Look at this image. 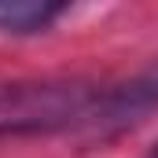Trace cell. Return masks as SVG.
<instances>
[{
    "mask_svg": "<svg viewBox=\"0 0 158 158\" xmlns=\"http://www.w3.org/2000/svg\"><path fill=\"white\" fill-rule=\"evenodd\" d=\"M103 85L88 81H15L0 85V136H48L92 129Z\"/></svg>",
    "mask_w": 158,
    "mask_h": 158,
    "instance_id": "obj_1",
    "label": "cell"
},
{
    "mask_svg": "<svg viewBox=\"0 0 158 158\" xmlns=\"http://www.w3.org/2000/svg\"><path fill=\"white\" fill-rule=\"evenodd\" d=\"M151 110H158V59L121 85H103L88 132H118L125 125L143 121Z\"/></svg>",
    "mask_w": 158,
    "mask_h": 158,
    "instance_id": "obj_2",
    "label": "cell"
},
{
    "mask_svg": "<svg viewBox=\"0 0 158 158\" xmlns=\"http://www.w3.org/2000/svg\"><path fill=\"white\" fill-rule=\"evenodd\" d=\"M66 11L70 4H55V0H0V33H15V37L40 33Z\"/></svg>",
    "mask_w": 158,
    "mask_h": 158,
    "instance_id": "obj_3",
    "label": "cell"
},
{
    "mask_svg": "<svg viewBox=\"0 0 158 158\" xmlns=\"http://www.w3.org/2000/svg\"><path fill=\"white\" fill-rule=\"evenodd\" d=\"M151 158H158V151H151Z\"/></svg>",
    "mask_w": 158,
    "mask_h": 158,
    "instance_id": "obj_4",
    "label": "cell"
}]
</instances>
